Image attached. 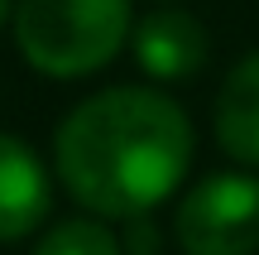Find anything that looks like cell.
I'll list each match as a JSON object with an SVG mask.
<instances>
[{"mask_svg":"<svg viewBox=\"0 0 259 255\" xmlns=\"http://www.w3.org/2000/svg\"><path fill=\"white\" fill-rule=\"evenodd\" d=\"M53 212V183L48 169L19 135L0 130V246L24 241Z\"/></svg>","mask_w":259,"mask_h":255,"instance_id":"cell-5","label":"cell"},{"mask_svg":"<svg viewBox=\"0 0 259 255\" xmlns=\"http://www.w3.org/2000/svg\"><path fill=\"white\" fill-rule=\"evenodd\" d=\"M216 144L231 154L240 169H259V48L245 53L240 63L226 72L221 92H216Z\"/></svg>","mask_w":259,"mask_h":255,"instance_id":"cell-6","label":"cell"},{"mask_svg":"<svg viewBox=\"0 0 259 255\" xmlns=\"http://www.w3.org/2000/svg\"><path fill=\"white\" fill-rule=\"evenodd\" d=\"M183 255H254L259 250V173H206L173 212Z\"/></svg>","mask_w":259,"mask_h":255,"instance_id":"cell-3","label":"cell"},{"mask_svg":"<svg viewBox=\"0 0 259 255\" xmlns=\"http://www.w3.org/2000/svg\"><path fill=\"white\" fill-rule=\"evenodd\" d=\"M120 246H125V255H158V246H163V231L154 227V217L120 222Z\"/></svg>","mask_w":259,"mask_h":255,"instance_id":"cell-8","label":"cell"},{"mask_svg":"<svg viewBox=\"0 0 259 255\" xmlns=\"http://www.w3.org/2000/svg\"><path fill=\"white\" fill-rule=\"evenodd\" d=\"M5 19H15V0H0V29H5Z\"/></svg>","mask_w":259,"mask_h":255,"instance_id":"cell-9","label":"cell"},{"mask_svg":"<svg viewBox=\"0 0 259 255\" xmlns=\"http://www.w3.org/2000/svg\"><path fill=\"white\" fill-rule=\"evenodd\" d=\"M34 255H125V246L101 217H63L38 236Z\"/></svg>","mask_w":259,"mask_h":255,"instance_id":"cell-7","label":"cell"},{"mask_svg":"<svg viewBox=\"0 0 259 255\" xmlns=\"http://www.w3.org/2000/svg\"><path fill=\"white\" fill-rule=\"evenodd\" d=\"M10 24L19 58L53 82L101 72L135 34L130 0H15Z\"/></svg>","mask_w":259,"mask_h":255,"instance_id":"cell-2","label":"cell"},{"mask_svg":"<svg viewBox=\"0 0 259 255\" xmlns=\"http://www.w3.org/2000/svg\"><path fill=\"white\" fill-rule=\"evenodd\" d=\"M130 48H135V63L144 67V77H154V82H187L211 58V39H206L202 19L187 10L144 15L130 34Z\"/></svg>","mask_w":259,"mask_h":255,"instance_id":"cell-4","label":"cell"},{"mask_svg":"<svg viewBox=\"0 0 259 255\" xmlns=\"http://www.w3.org/2000/svg\"><path fill=\"white\" fill-rule=\"evenodd\" d=\"M197 135L158 87H106L77 101L53 135V173L87 217L135 222L192 173Z\"/></svg>","mask_w":259,"mask_h":255,"instance_id":"cell-1","label":"cell"}]
</instances>
